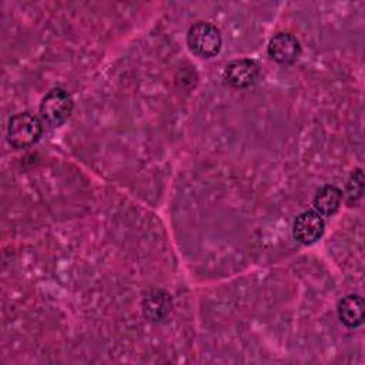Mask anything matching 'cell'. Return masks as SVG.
Listing matches in <instances>:
<instances>
[{
  "label": "cell",
  "instance_id": "obj_9",
  "mask_svg": "<svg viewBox=\"0 0 365 365\" xmlns=\"http://www.w3.org/2000/svg\"><path fill=\"white\" fill-rule=\"evenodd\" d=\"M342 202V191L335 185H324L314 197V208L321 215H334Z\"/></svg>",
  "mask_w": 365,
  "mask_h": 365
},
{
  "label": "cell",
  "instance_id": "obj_1",
  "mask_svg": "<svg viewBox=\"0 0 365 365\" xmlns=\"http://www.w3.org/2000/svg\"><path fill=\"white\" fill-rule=\"evenodd\" d=\"M187 44L195 56L210 58L218 54L222 38L220 30L214 24L208 21H198L190 27L187 33Z\"/></svg>",
  "mask_w": 365,
  "mask_h": 365
},
{
  "label": "cell",
  "instance_id": "obj_6",
  "mask_svg": "<svg viewBox=\"0 0 365 365\" xmlns=\"http://www.w3.org/2000/svg\"><path fill=\"white\" fill-rule=\"evenodd\" d=\"M268 56L279 64H291L298 60L301 54V44L291 33L275 34L267 47Z\"/></svg>",
  "mask_w": 365,
  "mask_h": 365
},
{
  "label": "cell",
  "instance_id": "obj_2",
  "mask_svg": "<svg viewBox=\"0 0 365 365\" xmlns=\"http://www.w3.org/2000/svg\"><path fill=\"white\" fill-rule=\"evenodd\" d=\"M43 125L38 117L29 111L13 115L7 127V140L16 148L33 145L41 135Z\"/></svg>",
  "mask_w": 365,
  "mask_h": 365
},
{
  "label": "cell",
  "instance_id": "obj_8",
  "mask_svg": "<svg viewBox=\"0 0 365 365\" xmlns=\"http://www.w3.org/2000/svg\"><path fill=\"white\" fill-rule=\"evenodd\" d=\"M173 301L163 289L150 291L143 299V312L151 321L164 319L171 311Z\"/></svg>",
  "mask_w": 365,
  "mask_h": 365
},
{
  "label": "cell",
  "instance_id": "obj_4",
  "mask_svg": "<svg viewBox=\"0 0 365 365\" xmlns=\"http://www.w3.org/2000/svg\"><path fill=\"white\" fill-rule=\"evenodd\" d=\"M325 231V221L321 214L312 210L301 212L292 225V234L295 240L304 245L317 242Z\"/></svg>",
  "mask_w": 365,
  "mask_h": 365
},
{
  "label": "cell",
  "instance_id": "obj_10",
  "mask_svg": "<svg viewBox=\"0 0 365 365\" xmlns=\"http://www.w3.org/2000/svg\"><path fill=\"white\" fill-rule=\"evenodd\" d=\"M364 192V173L361 168H356L351 173L346 185H345V198L349 205L358 202Z\"/></svg>",
  "mask_w": 365,
  "mask_h": 365
},
{
  "label": "cell",
  "instance_id": "obj_3",
  "mask_svg": "<svg viewBox=\"0 0 365 365\" xmlns=\"http://www.w3.org/2000/svg\"><path fill=\"white\" fill-rule=\"evenodd\" d=\"M74 103L70 93L57 87L43 97L40 103V117L46 124L58 127L71 115Z\"/></svg>",
  "mask_w": 365,
  "mask_h": 365
},
{
  "label": "cell",
  "instance_id": "obj_7",
  "mask_svg": "<svg viewBox=\"0 0 365 365\" xmlns=\"http://www.w3.org/2000/svg\"><path fill=\"white\" fill-rule=\"evenodd\" d=\"M338 318L348 328H356L364 322L365 302L359 295H346L338 302Z\"/></svg>",
  "mask_w": 365,
  "mask_h": 365
},
{
  "label": "cell",
  "instance_id": "obj_5",
  "mask_svg": "<svg viewBox=\"0 0 365 365\" xmlns=\"http://www.w3.org/2000/svg\"><path fill=\"white\" fill-rule=\"evenodd\" d=\"M225 83L234 88H247L257 83L259 67L251 58H238L228 63L222 74Z\"/></svg>",
  "mask_w": 365,
  "mask_h": 365
}]
</instances>
